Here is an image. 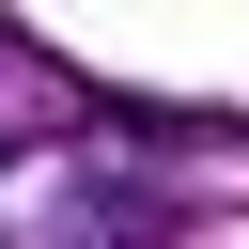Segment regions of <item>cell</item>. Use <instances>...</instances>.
<instances>
[{
	"label": "cell",
	"instance_id": "cell-1",
	"mask_svg": "<svg viewBox=\"0 0 249 249\" xmlns=\"http://www.w3.org/2000/svg\"><path fill=\"white\" fill-rule=\"evenodd\" d=\"M187 218V187L124 171V156H31L0 187V249H156Z\"/></svg>",
	"mask_w": 249,
	"mask_h": 249
},
{
	"label": "cell",
	"instance_id": "cell-2",
	"mask_svg": "<svg viewBox=\"0 0 249 249\" xmlns=\"http://www.w3.org/2000/svg\"><path fill=\"white\" fill-rule=\"evenodd\" d=\"M62 124H78V78H62L31 31H0V171H16L31 140H62Z\"/></svg>",
	"mask_w": 249,
	"mask_h": 249
}]
</instances>
